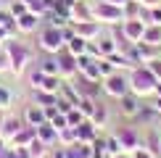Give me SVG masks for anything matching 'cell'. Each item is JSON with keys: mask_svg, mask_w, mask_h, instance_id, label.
<instances>
[{"mask_svg": "<svg viewBox=\"0 0 161 158\" xmlns=\"http://www.w3.org/2000/svg\"><path fill=\"white\" fill-rule=\"evenodd\" d=\"M5 55H8V69L13 74H24L26 66L32 61V53L26 50L24 42H19V40H8V45H5Z\"/></svg>", "mask_w": 161, "mask_h": 158, "instance_id": "6da1fadb", "label": "cell"}, {"mask_svg": "<svg viewBox=\"0 0 161 158\" xmlns=\"http://www.w3.org/2000/svg\"><path fill=\"white\" fill-rule=\"evenodd\" d=\"M156 84H158V79L151 74V69H148V66H137V69H132V76H130V90L135 92V95H140V97L151 95V92L156 90Z\"/></svg>", "mask_w": 161, "mask_h": 158, "instance_id": "7a4b0ae2", "label": "cell"}, {"mask_svg": "<svg viewBox=\"0 0 161 158\" xmlns=\"http://www.w3.org/2000/svg\"><path fill=\"white\" fill-rule=\"evenodd\" d=\"M92 18L100 21V24H122L124 21V8L100 0L98 5H92Z\"/></svg>", "mask_w": 161, "mask_h": 158, "instance_id": "3957f363", "label": "cell"}, {"mask_svg": "<svg viewBox=\"0 0 161 158\" xmlns=\"http://www.w3.org/2000/svg\"><path fill=\"white\" fill-rule=\"evenodd\" d=\"M40 48H42L45 53H61L66 48L64 37H61V29H56V26H45L42 32H40Z\"/></svg>", "mask_w": 161, "mask_h": 158, "instance_id": "277c9868", "label": "cell"}, {"mask_svg": "<svg viewBox=\"0 0 161 158\" xmlns=\"http://www.w3.org/2000/svg\"><path fill=\"white\" fill-rule=\"evenodd\" d=\"M103 90L108 92L111 97H122V95H127V92H132V90H130V79L122 76V74L106 76V79H103Z\"/></svg>", "mask_w": 161, "mask_h": 158, "instance_id": "5b68a950", "label": "cell"}, {"mask_svg": "<svg viewBox=\"0 0 161 158\" xmlns=\"http://www.w3.org/2000/svg\"><path fill=\"white\" fill-rule=\"evenodd\" d=\"M145 21H140V18H124L122 21V29H124V37L130 40L132 45H137L140 40H143V32H145Z\"/></svg>", "mask_w": 161, "mask_h": 158, "instance_id": "8992f818", "label": "cell"}, {"mask_svg": "<svg viewBox=\"0 0 161 158\" xmlns=\"http://www.w3.org/2000/svg\"><path fill=\"white\" fill-rule=\"evenodd\" d=\"M56 58H58V76H74L77 74V55H71L69 50H61V53H56Z\"/></svg>", "mask_w": 161, "mask_h": 158, "instance_id": "52a82bcc", "label": "cell"}, {"mask_svg": "<svg viewBox=\"0 0 161 158\" xmlns=\"http://www.w3.org/2000/svg\"><path fill=\"white\" fill-rule=\"evenodd\" d=\"M140 108H143V100H140V95H135V92H127V95L119 97V111L124 116H137Z\"/></svg>", "mask_w": 161, "mask_h": 158, "instance_id": "ba28073f", "label": "cell"}, {"mask_svg": "<svg viewBox=\"0 0 161 158\" xmlns=\"http://www.w3.org/2000/svg\"><path fill=\"white\" fill-rule=\"evenodd\" d=\"M74 32H77L79 37H85L87 42L100 40V21H77L74 24Z\"/></svg>", "mask_w": 161, "mask_h": 158, "instance_id": "9c48e42d", "label": "cell"}, {"mask_svg": "<svg viewBox=\"0 0 161 158\" xmlns=\"http://www.w3.org/2000/svg\"><path fill=\"white\" fill-rule=\"evenodd\" d=\"M19 129H21L19 116H13V113L3 116V124H0V137H3V140H13V134H16Z\"/></svg>", "mask_w": 161, "mask_h": 158, "instance_id": "30bf717a", "label": "cell"}, {"mask_svg": "<svg viewBox=\"0 0 161 158\" xmlns=\"http://www.w3.org/2000/svg\"><path fill=\"white\" fill-rule=\"evenodd\" d=\"M98 137V127L90 121V118H85L82 124H77V140L79 142H87V145H92V140Z\"/></svg>", "mask_w": 161, "mask_h": 158, "instance_id": "8fae6325", "label": "cell"}, {"mask_svg": "<svg viewBox=\"0 0 161 158\" xmlns=\"http://www.w3.org/2000/svg\"><path fill=\"white\" fill-rule=\"evenodd\" d=\"M35 137H37V127H29V124H26V127H21L16 134H13L11 145H13V148H26V145L35 140Z\"/></svg>", "mask_w": 161, "mask_h": 158, "instance_id": "7c38bea8", "label": "cell"}, {"mask_svg": "<svg viewBox=\"0 0 161 158\" xmlns=\"http://www.w3.org/2000/svg\"><path fill=\"white\" fill-rule=\"evenodd\" d=\"M116 137L122 140V145H124L127 153H132V150H135L137 145H140V137H137V132L132 129V127H122V129L116 132Z\"/></svg>", "mask_w": 161, "mask_h": 158, "instance_id": "4fadbf2b", "label": "cell"}, {"mask_svg": "<svg viewBox=\"0 0 161 158\" xmlns=\"http://www.w3.org/2000/svg\"><path fill=\"white\" fill-rule=\"evenodd\" d=\"M24 121L29 124V127H40V124H45V121H48L45 108H42V105H26V111H24Z\"/></svg>", "mask_w": 161, "mask_h": 158, "instance_id": "5bb4252c", "label": "cell"}, {"mask_svg": "<svg viewBox=\"0 0 161 158\" xmlns=\"http://www.w3.org/2000/svg\"><path fill=\"white\" fill-rule=\"evenodd\" d=\"M77 21H95V18H92V5H87L85 0H77V3H74L71 24H77Z\"/></svg>", "mask_w": 161, "mask_h": 158, "instance_id": "9a60e30c", "label": "cell"}, {"mask_svg": "<svg viewBox=\"0 0 161 158\" xmlns=\"http://www.w3.org/2000/svg\"><path fill=\"white\" fill-rule=\"evenodd\" d=\"M40 21H42V16H37V13H32V11H26L21 13V16L16 18V24H19V32H35Z\"/></svg>", "mask_w": 161, "mask_h": 158, "instance_id": "2e32d148", "label": "cell"}, {"mask_svg": "<svg viewBox=\"0 0 161 158\" xmlns=\"http://www.w3.org/2000/svg\"><path fill=\"white\" fill-rule=\"evenodd\" d=\"M37 137H40L45 145H56V142H58V129L53 127L50 121H45V124H40V127H37Z\"/></svg>", "mask_w": 161, "mask_h": 158, "instance_id": "e0dca14e", "label": "cell"}, {"mask_svg": "<svg viewBox=\"0 0 161 158\" xmlns=\"http://www.w3.org/2000/svg\"><path fill=\"white\" fill-rule=\"evenodd\" d=\"M140 42H148V45H153V48H158L161 45V24H148Z\"/></svg>", "mask_w": 161, "mask_h": 158, "instance_id": "ac0fdd59", "label": "cell"}, {"mask_svg": "<svg viewBox=\"0 0 161 158\" xmlns=\"http://www.w3.org/2000/svg\"><path fill=\"white\" fill-rule=\"evenodd\" d=\"M58 95H61L64 100H69L71 105H79V100H82V95H79L77 84H69V82H64V84H61V90H58Z\"/></svg>", "mask_w": 161, "mask_h": 158, "instance_id": "d6986e66", "label": "cell"}, {"mask_svg": "<svg viewBox=\"0 0 161 158\" xmlns=\"http://www.w3.org/2000/svg\"><path fill=\"white\" fill-rule=\"evenodd\" d=\"M35 92H37L35 100H37V105H42V108H50V105L58 103V92H45V90H35Z\"/></svg>", "mask_w": 161, "mask_h": 158, "instance_id": "ffe728a7", "label": "cell"}, {"mask_svg": "<svg viewBox=\"0 0 161 158\" xmlns=\"http://www.w3.org/2000/svg\"><path fill=\"white\" fill-rule=\"evenodd\" d=\"M66 50H69L71 55H82V53L87 50V40H85V37H79V34H74L69 42H66Z\"/></svg>", "mask_w": 161, "mask_h": 158, "instance_id": "44dd1931", "label": "cell"}, {"mask_svg": "<svg viewBox=\"0 0 161 158\" xmlns=\"http://www.w3.org/2000/svg\"><path fill=\"white\" fill-rule=\"evenodd\" d=\"M79 74L87 76V79H92V82H103V79H100V69H98V58H90V61H87V66L79 71Z\"/></svg>", "mask_w": 161, "mask_h": 158, "instance_id": "7402d4cb", "label": "cell"}, {"mask_svg": "<svg viewBox=\"0 0 161 158\" xmlns=\"http://www.w3.org/2000/svg\"><path fill=\"white\" fill-rule=\"evenodd\" d=\"M106 118H108V111H106V105L98 100V103H95V111L90 113V121L95 124V127H103V124H106Z\"/></svg>", "mask_w": 161, "mask_h": 158, "instance_id": "603a6c76", "label": "cell"}, {"mask_svg": "<svg viewBox=\"0 0 161 158\" xmlns=\"http://www.w3.org/2000/svg\"><path fill=\"white\" fill-rule=\"evenodd\" d=\"M58 142L64 145V148H69V145L77 142V127H64L58 132Z\"/></svg>", "mask_w": 161, "mask_h": 158, "instance_id": "cb8c5ba5", "label": "cell"}, {"mask_svg": "<svg viewBox=\"0 0 161 158\" xmlns=\"http://www.w3.org/2000/svg\"><path fill=\"white\" fill-rule=\"evenodd\" d=\"M40 71L48 76H58V58H45L40 61Z\"/></svg>", "mask_w": 161, "mask_h": 158, "instance_id": "d4e9b609", "label": "cell"}, {"mask_svg": "<svg viewBox=\"0 0 161 158\" xmlns=\"http://www.w3.org/2000/svg\"><path fill=\"white\" fill-rule=\"evenodd\" d=\"M98 50H100V58H108L111 53H116V42H114L111 37H103L98 42Z\"/></svg>", "mask_w": 161, "mask_h": 158, "instance_id": "484cf974", "label": "cell"}, {"mask_svg": "<svg viewBox=\"0 0 161 158\" xmlns=\"http://www.w3.org/2000/svg\"><path fill=\"white\" fill-rule=\"evenodd\" d=\"M61 84H64L61 76H45V82H42V87H40V90H45V92H58V90H61Z\"/></svg>", "mask_w": 161, "mask_h": 158, "instance_id": "4316f807", "label": "cell"}, {"mask_svg": "<svg viewBox=\"0 0 161 158\" xmlns=\"http://www.w3.org/2000/svg\"><path fill=\"white\" fill-rule=\"evenodd\" d=\"M122 150H124V145H122V140H119L116 134L106 140V153L108 155H116V153H122Z\"/></svg>", "mask_w": 161, "mask_h": 158, "instance_id": "83f0119b", "label": "cell"}, {"mask_svg": "<svg viewBox=\"0 0 161 158\" xmlns=\"http://www.w3.org/2000/svg\"><path fill=\"white\" fill-rule=\"evenodd\" d=\"M98 69H100V79H106V76L116 74V69H114V63L108 61V58H98Z\"/></svg>", "mask_w": 161, "mask_h": 158, "instance_id": "f1b7e54d", "label": "cell"}, {"mask_svg": "<svg viewBox=\"0 0 161 158\" xmlns=\"http://www.w3.org/2000/svg\"><path fill=\"white\" fill-rule=\"evenodd\" d=\"M85 118H87V116H85V113H82V111H79V108H77V105H74V108H71V111H69V113H66V121H69V127H77V124H82V121H85Z\"/></svg>", "mask_w": 161, "mask_h": 158, "instance_id": "f546056e", "label": "cell"}, {"mask_svg": "<svg viewBox=\"0 0 161 158\" xmlns=\"http://www.w3.org/2000/svg\"><path fill=\"white\" fill-rule=\"evenodd\" d=\"M11 103H13V92H8L3 84H0V111H8Z\"/></svg>", "mask_w": 161, "mask_h": 158, "instance_id": "4dcf8cb0", "label": "cell"}, {"mask_svg": "<svg viewBox=\"0 0 161 158\" xmlns=\"http://www.w3.org/2000/svg\"><path fill=\"white\" fill-rule=\"evenodd\" d=\"M95 103H98V100H92V97H82V100H79V105H77V108L82 111V113H85L87 118H90V113H92V111H95Z\"/></svg>", "mask_w": 161, "mask_h": 158, "instance_id": "1f68e13d", "label": "cell"}, {"mask_svg": "<svg viewBox=\"0 0 161 158\" xmlns=\"http://www.w3.org/2000/svg\"><path fill=\"white\" fill-rule=\"evenodd\" d=\"M8 11H11V13H13V16H16V18H19V16H21V13H26V11H29V5H26V3H24V0H13V3H11V8H8Z\"/></svg>", "mask_w": 161, "mask_h": 158, "instance_id": "d6a6232c", "label": "cell"}, {"mask_svg": "<svg viewBox=\"0 0 161 158\" xmlns=\"http://www.w3.org/2000/svg\"><path fill=\"white\" fill-rule=\"evenodd\" d=\"M45 76H48V74H42L40 69H35V71L29 74V82H32V87H35V90H40V87H42V82H45Z\"/></svg>", "mask_w": 161, "mask_h": 158, "instance_id": "836d02e7", "label": "cell"}, {"mask_svg": "<svg viewBox=\"0 0 161 158\" xmlns=\"http://www.w3.org/2000/svg\"><path fill=\"white\" fill-rule=\"evenodd\" d=\"M132 158H156V155H153V150H151V148H145V145H137V148L132 150Z\"/></svg>", "mask_w": 161, "mask_h": 158, "instance_id": "e575fe53", "label": "cell"}, {"mask_svg": "<svg viewBox=\"0 0 161 158\" xmlns=\"http://www.w3.org/2000/svg\"><path fill=\"white\" fill-rule=\"evenodd\" d=\"M50 124H53V127H56L58 132H61L64 127H69V121H66V113H56V116L50 118Z\"/></svg>", "mask_w": 161, "mask_h": 158, "instance_id": "d590c367", "label": "cell"}, {"mask_svg": "<svg viewBox=\"0 0 161 158\" xmlns=\"http://www.w3.org/2000/svg\"><path fill=\"white\" fill-rule=\"evenodd\" d=\"M145 66L151 69V74L156 76V79H161V58H153V61H151V63H145Z\"/></svg>", "mask_w": 161, "mask_h": 158, "instance_id": "8d00e7d4", "label": "cell"}, {"mask_svg": "<svg viewBox=\"0 0 161 158\" xmlns=\"http://www.w3.org/2000/svg\"><path fill=\"white\" fill-rule=\"evenodd\" d=\"M151 24H161V5L151 8Z\"/></svg>", "mask_w": 161, "mask_h": 158, "instance_id": "74e56055", "label": "cell"}, {"mask_svg": "<svg viewBox=\"0 0 161 158\" xmlns=\"http://www.w3.org/2000/svg\"><path fill=\"white\" fill-rule=\"evenodd\" d=\"M74 34H77V32H74V26H64V29H61V37H64V42H69V40L74 37Z\"/></svg>", "mask_w": 161, "mask_h": 158, "instance_id": "f35d334b", "label": "cell"}, {"mask_svg": "<svg viewBox=\"0 0 161 158\" xmlns=\"http://www.w3.org/2000/svg\"><path fill=\"white\" fill-rule=\"evenodd\" d=\"M16 153H19V158H35L32 150H29V145H26V148H16Z\"/></svg>", "mask_w": 161, "mask_h": 158, "instance_id": "ab89813d", "label": "cell"}, {"mask_svg": "<svg viewBox=\"0 0 161 158\" xmlns=\"http://www.w3.org/2000/svg\"><path fill=\"white\" fill-rule=\"evenodd\" d=\"M0 158H19V153H16V148H5V153Z\"/></svg>", "mask_w": 161, "mask_h": 158, "instance_id": "60d3db41", "label": "cell"}, {"mask_svg": "<svg viewBox=\"0 0 161 158\" xmlns=\"http://www.w3.org/2000/svg\"><path fill=\"white\" fill-rule=\"evenodd\" d=\"M53 158H69V155H66V148H58V150H53Z\"/></svg>", "mask_w": 161, "mask_h": 158, "instance_id": "b9f144b4", "label": "cell"}, {"mask_svg": "<svg viewBox=\"0 0 161 158\" xmlns=\"http://www.w3.org/2000/svg\"><path fill=\"white\" fill-rule=\"evenodd\" d=\"M5 69H8V55L0 53V71H5Z\"/></svg>", "mask_w": 161, "mask_h": 158, "instance_id": "7bdbcfd3", "label": "cell"}, {"mask_svg": "<svg viewBox=\"0 0 161 158\" xmlns=\"http://www.w3.org/2000/svg\"><path fill=\"white\" fill-rule=\"evenodd\" d=\"M143 5H148V8H153V5H161V0H140Z\"/></svg>", "mask_w": 161, "mask_h": 158, "instance_id": "ee69618b", "label": "cell"}, {"mask_svg": "<svg viewBox=\"0 0 161 158\" xmlns=\"http://www.w3.org/2000/svg\"><path fill=\"white\" fill-rule=\"evenodd\" d=\"M106 3H114V5H119V8H124V5H127V0H106Z\"/></svg>", "mask_w": 161, "mask_h": 158, "instance_id": "f6af8a7d", "label": "cell"}, {"mask_svg": "<svg viewBox=\"0 0 161 158\" xmlns=\"http://www.w3.org/2000/svg\"><path fill=\"white\" fill-rule=\"evenodd\" d=\"M111 158H132V155H127L124 150H122V153H116V155H111Z\"/></svg>", "mask_w": 161, "mask_h": 158, "instance_id": "bcb514c9", "label": "cell"}, {"mask_svg": "<svg viewBox=\"0 0 161 158\" xmlns=\"http://www.w3.org/2000/svg\"><path fill=\"white\" fill-rule=\"evenodd\" d=\"M3 142H5V140H3V137H0V155L5 153V145H3Z\"/></svg>", "mask_w": 161, "mask_h": 158, "instance_id": "7dc6e473", "label": "cell"}, {"mask_svg": "<svg viewBox=\"0 0 161 158\" xmlns=\"http://www.w3.org/2000/svg\"><path fill=\"white\" fill-rule=\"evenodd\" d=\"M158 58H161V45H158Z\"/></svg>", "mask_w": 161, "mask_h": 158, "instance_id": "c3c4849f", "label": "cell"}, {"mask_svg": "<svg viewBox=\"0 0 161 158\" xmlns=\"http://www.w3.org/2000/svg\"><path fill=\"white\" fill-rule=\"evenodd\" d=\"M0 53H3V42H0Z\"/></svg>", "mask_w": 161, "mask_h": 158, "instance_id": "681fc988", "label": "cell"}, {"mask_svg": "<svg viewBox=\"0 0 161 158\" xmlns=\"http://www.w3.org/2000/svg\"><path fill=\"white\" fill-rule=\"evenodd\" d=\"M0 124H3V116H0Z\"/></svg>", "mask_w": 161, "mask_h": 158, "instance_id": "f907efd6", "label": "cell"}]
</instances>
